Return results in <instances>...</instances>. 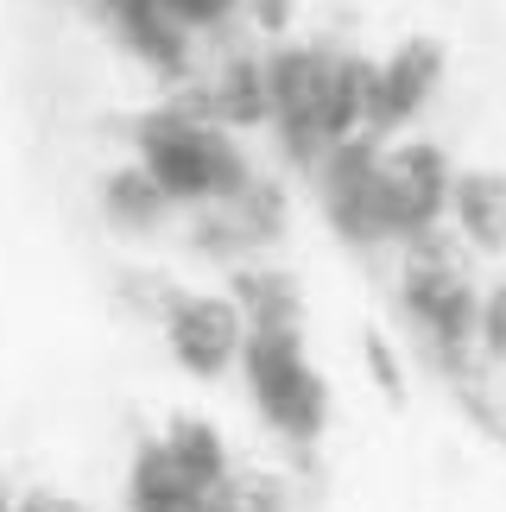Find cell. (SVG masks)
Returning a JSON list of instances; mask_svg holds the SVG:
<instances>
[{
  "instance_id": "cell-9",
  "label": "cell",
  "mask_w": 506,
  "mask_h": 512,
  "mask_svg": "<svg viewBox=\"0 0 506 512\" xmlns=\"http://www.w3.org/2000/svg\"><path fill=\"white\" fill-rule=\"evenodd\" d=\"M95 13H102V26L121 38L140 64L159 70V76H184L190 57H197V51H190L197 32H190L165 0H95Z\"/></svg>"
},
{
  "instance_id": "cell-16",
  "label": "cell",
  "mask_w": 506,
  "mask_h": 512,
  "mask_svg": "<svg viewBox=\"0 0 506 512\" xmlns=\"http://www.w3.org/2000/svg\"><path fill=\"white\" fill-rule=\"evenodd\" d=\"M475 348L488 354L494 367H506V279H494L481 291V310H475Z\"/></svg>"
},
{
  "instance_id": "cell-1",
  "label": "cell",
  "mask_w": 506,
  "mask_h": 512,
  "mask_svg": "<svg viewBox=\"0 0 506 512\" xmlns=\"http://www.w3.org/2000/svg\"><path fill=\"white\" fill-rule=\"evenodd\" d=\"M266 127L279 133L285 159L298 171H317L329 146L348 133H367L374 102V57L342 45H272L266 51Z\"/></svg>"
},
{
  "instance_id": "cell-21",
  "label": "cell",
  "mask_w": 506,
  "mask_h": 512,
  "mask_svg": "<svg viewBox=\"0 0 506 512\" xmlns=\"http://www.w3.org/2000/svg\"><path fill=\"white\" fill-rule=\"evenodd\" d=\"M13 494H19V481L7 475V462H0V512H7V506H13Z\"/></svg>"
},
{
  "instance_id": "cell-13",
  "label": "cell",
  "mask_w": 506,
  "mask_h": 512,
  "mask_svg": "<svg viewBox=\"0 0 506 512\" xmlns=\"http://www.w3.org/2000/svg\"><path fill=\"white\" fill-rule=\"evenodd\" d=\"M95 196H102V215L114 228H127V234H152V228H165L171 222V196L159 190V177H152L140 159H127V165H114L102 184H95Z\"/></svg>"
},
{
  "instance_id": "cell-3",
  "label": "cell",
  "mask_w": 506,
  "mask_h": 512,
  "mask_svg": "<svg viewBox=\"0 0 506 512\" xmlns=\"http://www.w3.org/2000/svg\"><path fill=\"white\" fill-rule=\"evenodd\" d=\"M133 159L159 177V190L178 209L222 203V196H235L253 177L247 152L235 146V133L216 127V121H197V114H184L171 102H152L140 121H133Z\"/></svg>"
},
{
  "instance_id": "cell-14",
  "label": "cell",
  "mask_w": 506,
  "mask_h": 512,
  "mask_svg": "<svg viewBox=\"0 0 506 512\" xmlns=\"http://www.w3.org/2000/svg\"><path fill=\"white\" fill-rule=\"evenodd\" d=\"M159 443L178 456V468H184L197 487H216L228 468H235V462H228V437H222L209 418H171V424L159 430Z\"/></svg>"
},
{
  "instance_id": "cell-2",
  "label": "cell",
  "mask_w": 506,
  "mask_h": 512,
  "mask_svg": "<svg viewBox=\"0 0 506 512\" xmlns=\"http://www.w3.org/2000/svg\"><path fill=\"white\" fill-rule=\"evenodd\" d=\"M405 247V266H399V304L405 317L418 323V342L431 348V361L443 373L469 367L475 361V310H481V285L469 279V260H462V241L450 222L412 234Z\"/></svg>"
},
{
  "instance_id": "cell-6",
  "label": "cell",
  "mask_w": 506,
  "mask_h": 512,
  "mask_svg": "<svg viewBox=\"0 0 506 512\" xmlns=\"http://www.w3.org/2000/svg\"><path fill=\"white\" fill-rule=\"evenodd\" d=\"M159 336L171 348V361H178L190 380H222V373H235L241 361V342H247V323L228 291H171L165 317H159Z\"/></svg>"
},
{
  "instance_id": "cell-5",
  "label": "cell",
  "mask_w": 506,
  "mask_h": 512,
  "mask_svg": "<svg viewBox=\"0 0 506 512\" xmlns=\"http://www.w3.org/2000/svg\"><path fill=\"white\" fill-rule=\"evenodd\" d=\"M317 196H323V222L342 234L348 247L374 253L393 241L380 203V140L374 133H348L342 146H329L317 159Z\"/></svg>"
},
{
  "instance_id": "cell-7",
  "label": "cell",
  "mask_w": 506,
  "mask_h": 512,
  "mask_svg": "<svg viewBox=\"0 0 506 512\" xmlns=\"http://www.w3.org/2000/svg\"><path fill=\"white\" fill-rule=\"evenodd\" d=\"M450 159L431 140H405V146H380V203H386V228L393 241H412V234L443 222V203H450Z\"/></svg>"
},
{
  "instance_id": "cell-12",
  "label": "cell",
  "mask_w": 506,
  "mask_h": 512,
  "mask_svg": "<svg viewBox=\"0 0 506 512\" xmlns=\"http://www.w3.org/2000/svg\"><path fill=\"white\" fill-rule=\"evenodd\" d=\"M209 494V487H197L178 468V456L159 443V437H146L140 449H133V468H127V512H190Z\"/></svg>"
},
{
  "instance_id": "cell-10",
  "label": "cell",
  "mask_w": 506,
  "mask_h": 512,
  "mask_svg": "<svg viewBox=\"0 0 506 512\" xmlns=\"http://www.w3.org/2000/svg\"><path fill=\"white\" fill-rule=\"evenodd\" d=\"M228 298H235L241 323L260 329V336H304V285L285 266H266V260L235 266L228 272Z\"/></svg>"
},
{
  "instance_id": "cell-18",
  "label": "cell",
  "mask_w": 506,
  "mask_h": 512,
  "mask_svg": "<svg viewBox=\"0 0 506 512\" xmlns=\"http://www.w3.org/2000/svg\"><path fill=\"white\" fill-rule=\"evenodd\" d=\"M121 291H127V298L146 310L152 323H159V317H165V304H171V291H178V285H171L165 272H127V279H121Z\"/></svg>"
},
{
  "instance_id": "cell-11",
  "label": "cell",
  "mask_w": 506,
  "mask_h": 512,
  "mask_svg": "<svg viewBox=\"0 0 506 512\" xmlns=\"http://www.w3.org/2000/svg\"><path fill=\"white\" fill-rule=\"evenodd\" d=\"M443 222L456 228L462 247L506 253V171H488V165L450 171V203H443Z\"/></svg>"
},
{
  "instance_id": "cell-17",
  "label": "cell",
  "mask_w": 506,
  "mask_h": 512,
  "mask_svg": "<svg viewBox=\"0 0 506 512\" xmlns=\"http://www.w3.org/2000/svg\"><path fill=\"white\" fill-rule=\"evenodd\" d=\"M361 348H367V373H374V380H380V392L399 405V399H405V367H399L393 342H386L380 329H367V336H361Z\"/></svg>"
},
{
  "instance_id": "cell-19",
  "label": "cell",
  "mask_w": 506,
  "mask_h": 512,
  "mask_svg": "<svg viewBox=\"0 0 506 512\" xmlns=\"http://www.w3.org/2000/svg\"><path fill=\"white\" fill-rule=\"evenodd\" d=\"M7 512H95V506L76 500V494H64V487H19Z\"/></svg>"
},
{
  "instance_id": "cell-15",
  "label": "cell",
  "mask_w": 506,
  "mask_h": 512,
  "mask_svg": "<svg viewBox=\"0 0 506 512\" xmlns=\"http://www.w3.org/2000/svg\"><path fill=\"white\" fill-rule=\"evenodd\" d=\"M197 512H291V494L266 468H228V475L197 500Z\"/></svg>"
},
{
  "instance_id": "cell-4",
  "label": "cell",
  "mask_w": 506,
  "mask_h": 512,
  "mask_svg": "<svg viewBox=\"0 0 506 512\" xmlns=\"http://www.w3.org/2000/svg\"><path fill=\"white\" fill-rule=\"evenodd\" d=\"M235 373L247 380V399L260 405V418L279 430L291 449H317L329 430V380L310 367L304 336H260L247 329Z\"/></svg>"
},
{
  "instance_id": "cell-20",
  "label": "cell",
  "mask_w": 506,
  "mask_h": 512,
  "mask_svg": "<svg viewBox=\"0 0 506 512\" xmlns=\"http://www.w3.org/2000/svg\"><path fill=\"white\" fill-rule=\"evenodd\" d=\"M291 13H298V0H247V19H253V32H266V38H285Z\"/></svg>"
},
{
  "instance_id": "cell-8",
  "label": "cell",
  "mask_w": 506,
  "mask_h": 512,
  "mask_svg": "<svg viewBox=\"0 0 506 512\" xmlns=\"http://www.w3.org/2000/svg\"><path fill=\"white\" fill-rule=\"evenodd\" d=\"M443 70H450V51L443 38H399L386 57H374V102H367V133L386 140L399 133L412 114L431 108V95L443 89Z\"/></svg>"
}]
</instances>
